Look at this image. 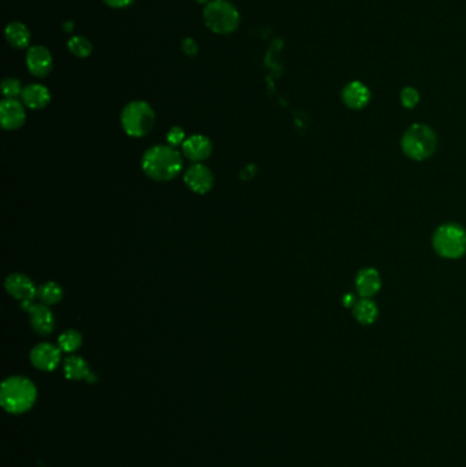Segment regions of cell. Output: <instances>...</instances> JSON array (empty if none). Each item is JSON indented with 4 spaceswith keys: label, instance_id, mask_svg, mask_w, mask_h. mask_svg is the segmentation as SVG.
I'll return each mask as SVG.
<instances>
[{
    "label": "cell",
    "instance_id": "6da1fadb",
    "mask_svg": "<svg viewBox=\"0 0 466 467\" xmlns=\"http://www.w3.org/2000/svg\"><path fill=\"white\" fill-rule=\"evenodd\" d=\"M184 166L181 153L174 146L155 145L142 156L144 173L159 182L171 181L176 178Z\"/></svg>",
    "mask_w": 466,
    "mask_h": 467
},
{
    "label": "cell",
    "instance_id": "7a4b0ae2",
    "mask_svg": "<svg viewBox=\"0 0 466 467\" xmlns=\"http://www.w3.org/2000/svg\"><path fill=\"white\" fill-rule=\"evenodd\" d=\"M36 395V387L30 380L14 376L1 384L0 403L8 413L19 414L33 406Z\"/></svg>",
    "mask_w": 466,
    "mask_h": 467
},
{
    "label": "cell",
    "instance_id": "3957f363",
    "mask_svg": "<svg viewBox=\"0 0 466 467\" xmlns=\"http://www.w3.org/2000/svg\"><path fill=\"white\" fill-rule=\"evenodd\" d=\"M202 17L206 28L216 34H230L238 29L241 22L238 10L227 0H211Z\"/></svg>",
    "mask_w": 466,
    "mask_h": 467
},
{
    "label": "cell",
    "instance_id": "277c9868",
    "mask_svg": "<svg viewBox=\"0 0 466 467\" xmlns=\"http://www.w3.org/2000/svg\"><path fill=\"white\" fill-rule=\"evenodd\" d=\"M436 145L438 138L435 131L420 123L410 126L402 138V149L405 155L414 160L428 159L435 152Z\"/></svg>",
    "mask_w": 466,
    "mask_h": 467
},
{
    "label": "cell",
    "instance_id": "5b68a950",
    "mask_svg": "<svg viewBox=\"0 0 466 467\" xmlns=\"http://www.w3.org/2000/svg\"><path fill=\"white\" fill-rule=\"evenodd\" d=\"M120 122L130 137H144L153 129L155 112L145 101H131L123 108Z\"/></svg>",
    "mask_w": 466,
    "mask_h": 467
},
{
    "label": "cell",
    "instance_id": "8992f818",
    "mask_svg": "<svg viewBox=\"0 0 466 467\" xmlns=\"http://www.w3.org/2000/svg\"><path fill=\"white\" fill-rule=\"evenodd\" d=\"M435 252L445 259H460L466 252V231L456 223L441 226L432 239Z\"/></svg>",
    "mask_w": 466,
    "mask_h": 467
},
{
    "label": "cell",
    "instance_id": "52a82bcc",
    "mask_svg": "<svg viewBox=\"0 0 466 467\" xmlns=\"http://www.w3.org/2000/svg\"><path fill=\"white\" fill-rule=\"evenodd\" d=\"M26 66L30 74H33L34 77H47L54 66V59L50 50L43 45H34L29 48L26 54Z\"/></svg>",
    "mask_w": 466,
    "mask_h": 467
},
{
    "label": "cell",
    "instance_id": "ba28073f",
    "mask_svg": "<svg viewBox=\"0 0 466 467\" xmlns=\"http://www.w3.org/2000/svg\"><path fill=\"white\" fill-rule=\"evenodd\" d=\"M4 287L11 296H14L15 299L21 302V306L32 303L34 296L37 295V288L34 283L30 281L26 275H22V274L10 275L6 279Z\"/></svg>",
    "mask_w": 466,
    "mask_h": 467
},
{
    "label": "cell",
    "instance_id": "9c48e42d",
    "mask_svg": "<svg viewBox=\"0 0 466 467\" xmlns=\"http://www.w3.org/2000/svg\"><path fill=\"white\" fill-rule=\"evenodd\" d=\"M29 313L30 324L33 329L40 335H50L55 327V318L52 312L44 303H28L21 306Z\"/></svg>",
    "mask_w": 466,
    "mask_h": 467
},
{
    "label": "cell",
    "instance_id": "30bf717a",
    "mask_svg": "<svg viewBox=\"0 0 466 467\" xmlns=\"http://www.w3.org/2000/svg\"><path fill=\"white\" fill-rule=\"evenodd\" d=\"M61 349L50 343H40L30 351V362L34 368L45 372L54 371L61 362Z\"/></svg>",
    "mask_w": 466,
    "mask_h": 467
},
{
    "label": "cell",
    "instance_id": "8fae6325",
    "mask_svg": "<svg viewBox=\"0 0 466 467\" xmlns=\"http://www.w3.org/2000/svg\"><path fill=\"white\" fill-rule=\"evenodd\" d=\"M0 119L4 130H17L23 126L26 113L22 102L17 98H4L0 104Z\"/></svg>",
    "mask_w": 466,
    "mask_h": 467
},
{
    "label": "cell",
    "instance_id": "7c38bea8",
    "mask_svg": "<svg viewBox=\"0 0 466 467\" xmlns=\"http://www.w3.org/2000/svg\"><path fill=\"white\" fill-rule=\"evenodd\" d=\"M185 184L194 193L205 194L213 186V175L208 167L195 163L187 169L185 174Z\"/></svg>",
    "mask_w": 466,
    "mask_h": 467
},
{
    "label": "cell",
    "instance_id": "4fadbf2b",
    "mask_svg": "<svg viewBox=\"0 0 466 467\" xmlns=\"http://www.w3.org/2000/svg\"><path fill=\"white\" fill-rule=\"evenodd\" d=\"M182 151L187 159L198 163L209 158L212 152V142L205 135L194 134L185 140L182 144Z\"/></svg>",
    "mask_w": 466,
    "mask_h": 467
},
{
    "label": "cell",
    "instance_id": "5bb4252c",
    "mask_svg": "<svg viewBox=\"0 0 466 467\" xmlns=\"http://www.w3.org/2000/svg\"><path fill=\"white\" fill-rule=\"evenodd\" d=\"M371 98L370 89L360 81H353L345 87L342 91L343 102L353 109H360L368 104Z\"/></svg>",
    "mask_w": 466,
    "mask_h": 467
},
{
    "label": "cell",
    "instance_id": "9a60e30c",
    "mask_svg": "<svg viewBox=\"0 0 466 467\" xmlns=\"http://www.w3.org/2000/svg\"><path fill=\"white\" fill-rule=\"evenodd\" d=\"M21 97L23 104L32 109H41L47 107L51 100L50 91L40 84H32L25 87Z\"/></svg>",
    "mask_w": 466,
    "mask_h": 467
},
{
    "label": "cell",
    "instance_id": "2e32d148",
    "mask_svg": "<svg viewBox=\"0 0 466 467\" xmlns=\"http://www.w3.org/2000/svg\"><path fill=\"white\" fill-rule=\"evenodd\" d=\"M356 287L363 298L373 296L381 287L379 272L373 268H366L360 271L356 278Z\"/></svg>",
    "mask_w": 466,
    "mask_h": 467
},
{
    "label": "cell",
    "instance_id": "e0dca14e",
    "mask_svg": "<svg viewBox=\"0 0 466 467\" xmlns=\"http://www.w3.org/2000/svg\"><path fill=\"white\" fill-rule=\"evenodd\" d=\"M6 40L17 50L26 48L30 43V32L22 22L14 21L6 28Z\"/></svg>",
    "mask_w": 466,
    "mask_h": 467
},
{
    "label": "cell",
    "instance_id": "ac0fdd59",
    "mask_svg": "<svg viewBox=\"0 0 466 467\" xmlns=\"http://www.w3.org/2000/svg\"><path fill=\"white\" fill-rule=\"evenodd\" d=\"M353 314L359 323L364 325H370L377 318L379 312L373 301L368 298H363L359 302H356V305L353 306Z\"/></svg>",
    "mask_w": 466,
    "mask_h": 467
},
{
    "label": "cell",
    "instance_id": "d6986e66",
    "mask_svg": "<svg viewBox=\"0 0 466 467\" xmlns=\"http://www.w3.org/2000/svg\"><path fill=\"white\" fill-rule=\"evenodd\" d=\"M65 374L69 380H89L91 378V371L85 360L81 357H69L65 362Z\"/></svg>",
    "mask_w": 466,
    "mask_h": 467
},
{
    "label": "cell",
    "instance_id": "ffe728a7",
    "mask_svg": "<svg viewBox=\"0 0 466 467\" xmlns=\"http://www.w3.org/2000/svg\"><path fill=\"white\" fill-rule=\"evenodd\" d=\"M37 296L44 305H55L59 303L63 298V290L58 283L48 281L45 284H41L37 288Z\"/></svg>",
    "mask_w": 466,
    "mask_h": 467
},
{
    "label": "cell",
    "instance_id": "44dd1931",
    "mask_svg": "<svg viewBox=\"0 0 466 467\" xmlns=\"http://www.w3.org/2000/svg\"><path fill=\"white\" fill-rule=\"evenodd\" d=\"M58 345L59 349L65 353H74L76 350H78L83 345V336L78 331L74 329H69L65 331L59 339H58Z\"/></svg>",
    "mask_w": 466,
    "mask_h": 467
},
{
    "label": "cell",
    "instance_id": "7402d4cb",
    "mask_svg": "<svg viewBox=\"0 0 466 467\" xmlns=\"http://www.w3.org/2000/svg\"><path fill=\"white\" fill-rule=\"evenodd\" d=\"M67 47H69L70 52L74 56L81 58V59L88 58L92 54V50H94L92 43L87 37H84V36H74V37H72L69 40V43H67Z\"/></svg>",
    "mask_w": 466,
    "mask_h": 467
},
{
    "label": "cell",
    "instance_id": "603a6c76",
    "mask_svg": "<svg viewBox=\"0 0 466 467\" xmlns=\"http://www.w3.org/2000/svg\"><path fill=\"white\" fill-rule=\"evenodd\" d=\"M1 91L6 98H17L18 96H22V85L17 78H6L1 84Z\"/></svg>",
    "mask_w": 466,
    "mask_h": 467
},
{
    "label": "cell",
    "instance_id": "cb8c5ba5",
    "mask_svg": "<svg viewBox=\"0 0 466 467\" xmlns=\"http://www.w3.org/2000/svg\"><path fill=\"white\" fill-rule=\"evenodd\" d=\"M419 100H420V94L414 88L409 87L401 92L402 105L406 108H414L419 104Z\"/></svg>",
    "mask_w": 466,
    "mask_h": 467
},
{
    "label": "cell",
    "instance_id": "d4e9b609",
    "mask_svg": "<svg viewBox=\"0 0 466 467\" xmlns=\"http://www.w3.org/2000/svg\"><path fill=\"white\" fill-rule=\"evenodd\" d=\"M185 137H187V135H185L184 129H181V127H173V129L169 131V134H167V141H169L170 145L178 146V145H181V144L185 142V140H187Z\"/></svg>",
    "mask_w": 466,
    "mask_h": 467
},
{
    "label": "cell",
    "instance_id": "484cf974",
    "mask_svg": "<svg viewBox=\"0 0 466 467\" xmlns=\"http://www.w3.org/2000/svg\"><path fill=\"white\" fill-rule=\"evenodd\" d=\"M182 51L187 55H189V56H194L198 52V47H197V44H195V41L193 39L187 37V39L182 41Z\"/></svg>",
    "mask_w": 466,
    "mask_h": 467
},
{
    "label": "cell",
    "instance_id": "4316f807",
    "mask_svg": "<svg viewBox=\"0 0 466 467\" xmlns=\"http://www.w3.org/2000/svg\"><path fill=\"white\" fill-rule=\"evenodd\" d=\"M103 1L112 8H125L130 6L134 0H103Z\"/></svg>",
    "mask_w": 466,
    "mask_h": 467
},
{
    "label": "cell",
    "instance_id": "83f0119b",
    "mask_svg": "<svg viewBox=\"0 0 466 467\" xmlns=\"http://www.w3.org/2000/svg\"><path fill=\"white\" fill-rule=\"evenodd\" d=\"M343 305H345L346 307L354 306V305H356V299H354V296H353L352 294H346V295L343 296Z\"/></svg>",
    "mask_w": 466,
    "mask_h": 467
},
{
    "label": "cell",
    "instance_id": "f1b7e54d",
    "mask_svg": "<svg viewBox=\"0 0 466 467\" xmlns=\"http://www.w3.org/2000/svg\"><path fill=\"white\" fill-rule=\"evenodd\" d=\"M73 29H74V23H73L72 21H66V22L63 23V30H65L66 33H72Z\"/></svg>",
    "mask_w": 466,
    "mask_h": 467
},
{
    "label": "cell",
    "instance_id": "f546056e",
    "mask_svg": "<svg viewBox=\"0 0 466 467\" xmlns=\"http://www.w3.org/2000/svg\"><path fill=\"white\" fill-rule=\"evenodd\" d=\"M195 1H198V3H201V4H208L211 0H195Z\"/></svg>",
    "mask_w": 466,
    "mask_h": 467
}]
</instances>
